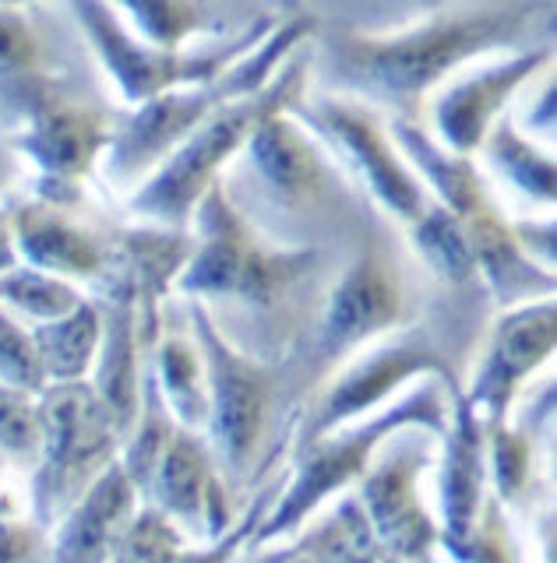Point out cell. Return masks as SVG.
I'll list each match as a JSON object with an SVG mask.
<instances>
[{
  "mask_svg": "<svg viewBox=\"0 0 557 563\" xmlns=\"http://www.w3.org/2000/svg\"><path fill=\"white\" fill-rule=\"evenodd\" d=\"M307 88L353 99L385 120L424 123L427 102L491 53L554 43V0L427 8H315Z\"/></svg>",
  "mask_w": 557,
  "mask_h": 563,
  "instance_id": "obj_1",
  "label": "cell"
},
{
  "mask_svg": "<svg viewBox=\"0 0 557 563\" xmlns=\"http://www.w3.org/2000/svg\"><path fill=\"white\" fill-rule=\"evenodd\" d=\"M434 289L438 282L413 257L398 225L378 216L346 254L304 349L318 380L325 384L371 342L413 324L427 310Z\"/></svg>",
  "mask_w": 557,
  "mask_h": 563,
  "instance_id": "obj_6",
  "label": "cell"
},
{
  "mask_svg": "<svg viewBox=\"0 0 557 563\" xmlns=\"http://www.w3.org/2000/svg\"><path fill=\"white\" fill-rule=\"evenodd\" d=\"M14 243L29 268L57 275L72 286L96 292L117 268L120 225L89 208H61L36 194H11L8 198Z\"/></svg>",
  "mask_w": 557,
  "mask_h": 563,
  "instance_id": "obj_17",
  "label": "cell"
},
{
  "mask_svg": "<svg viewBox=\"0 0 557 563\" xmlns=\"http://www.w3.org/2000/svg\"><path fill=\"white\" fill-rule=\"evenodd\" d=\"M293 117L350 169L385 219L409 225L430 205L424 180L389 134V120L371 106L304 92V99L293 106Z\"/></svg>",
  "mask_w": 557,
  "mask_h": 563,
  "instance_id": "obj_14",
  "label": "cell"
},
{
  "mask_svg": "<svg viewBox=\"0 0 557 563\" xmlns=\"http://www.w3.org/2000/svg\"><path fill=\"white\" fill-rule=\"evenodd\" d=\"M293 545L307 563H389L353 489L339 493L325 515L304 525Z\"/></svg>",
  "mask_w": 557,
  "mask_h": 563,
  "instance_id": "obj_27",
  "label": "cell"
},
{
  "mask_svg": "<svg viewBox=\"0 0 557 563\" xmlns=\"http://www.w3.org/2000/svg\"><path fill=\"white\" fill-rule=\"evenodd\" d=\"M152 374L160 384L163 401L184 430L205 433L208 427V374L201 345L190 328L187 299L170 296L163 307L160 339L152 349Z\"/></svg>",
  "mask_w": 557,
  "mask_h": 563,
  "instance_id": "obj_25",
  "label": "cell"
},
{
  "mask_svg": "<svg viewBox=\"0 0 557 563\" xmlns=\"http://www.w3.org/2000/svg\"><path fill=\"white\" fill-rule=\"evenodd\" d=\"M96 60L67 8H0V128L11 137Z\"/></svg>",
  "mask_w": 557,
  "mask_h": 563,
  "instance_id": "obj_16",
  "label": "cell"
},
{
  "mask_svg": "<svg viewBox=\"0 0 557 563\" xmlns=\"http://www.w3.org/2000/svg\"><path fill=\"white\" fill-rule=\"evenodd\" d=\"M301 553H297V545L290 542H278V545H269V550H258L251 553L248 560H237V563H293Z\"/></svg>",
  "mask_w": 557,
  "mask_h": 563,
  "instance_id": "obj_42",
  "label": "cell"
},
{
  "mask_svg": "<svg viewBox=\"0 0 557 563\" xmlns=\"http://www.w3.org/2000/svg\"><path fill=\"white\" fill-rule=\"evenodd\" d=\"M310 49L301 43L275 70V78L261 92L222 106L216 117H208L131 198L120 201V216L128 222H145L160 229H190L195 208L205 198L226 166L243 152L251 134L265 120L278 113H293L307 92Z\"/></svg>",
  "mask_w": 557,
  "mask_h": 563,
  "instance_id": "obj_10",
  "label": "cell"
},
{
  "mask_svg": "<svg viewBox=\"0 0 557 563\" xmlns=\"http://www.w3.org/2000/svg\"><path fill=\"white\" fill-rule=\"evenodd\" d=\"M406 243L413 257L424 264L434 282L448 289H473L480 286V272L462 225L448 208L430 198V205L406 225Z\"/></svg>",
  "mask_w": 557,
  "mask_h": 563,
  "instance_id": "obj_29",
  "label": "cell"
},
{
  "mask_svg": "<svg viewBox=\"0 0 557 563\" xmlns=\"http://www.w3.org/2000/svg\"><path fill=\"white\" fill-rule=\"evenodd\" d=\"M145 507H155L181 528L184 539L216 542L230 525L243 515V507L233 500L230 486L219 475L205 433L173 430V440L155 472Z\"/></svg>",
  "mask_w": 557,
  "mask_h": 563,
  "instance_id": "obj_20",
  "label": "cell"
},
{
  "mask_svg": "<svg viewBox=\"0 0 557 563\" xmlns=\"http://www.w3.org/2000/svg\"><path fill=\"white\" fill-rule=\"evenodd\" d=\"M512 236L518 243V251L526 254L533 264H539V268L554 272V254H557V225L554 219H518L512 222Z\"/></svg>",
  "mask_w": 557,
  "mask_h": 563,
  "instance_id": "obj_39",
  "label": "cell"
},
{
  "mask_svg": "<svg viewBox=\"0 0 557 563\" xmlns=\"http://www.w3.org/2000/svg\"><path fill=\"white\" fill-rule=\"evenodd\" d=\"M448 563H526L518 536H515V525L509 518V507H504L494 493L483 500L480 515L462 542V550Z\"/></svg>",
  "mask_w": 557,
  "mask_h": 563,
  "instance_id": "obj_34",
  "label": "cell"
},
{
  "mask_svg": "<svg viewBox=\"0 0 557 563\" xmlns=\"http://www.w3.org/2000/svg\"><path fill=\"white\" fill-rule=\"evenodd\" d=\"M181 550H187L181 528L155 507H142L120 536L110 563H173Z\"/></svg>",
  "mask_w": 557,
  "mask_h": 563,
  "instance_id": "obj_35",
  "label": "cell"
},
{
  "mask_svg": "<svg viewBox=\"0 0 557 563\" xmlns=\"http://www.w3.org/2000/svg\"><path fill=\"white\" fill-rule=\"evenodd\" d=\"M120 18L142 35V40L155 49H190V43L198 46H216L230 43L240 32H248L251 25L265 22L275 4H120Z\"/></svg>",
  "mask_w": 557,
  "mask_h": 563,
  "instance_id": "obj_24",
  "label": "cell"
},
{
  "mask_svg": "<svg viewBox=\"0 0 557 563\" xmlns=\"http://www.w3.org/2000/svg\"><path fill=\"white\" fill-rule=\"evenodd\" d=\"M25 180V158L19 155V148L11 145V137L0 128V201L11 198L14 187Z\"/></svg>",
  "mask_w": 557,
  "mask_h": 563,
  "instance_id": "obj_40",
  "label": "cell"
},
{
  "mask_svg": "<svg viewBox=\"0 0 557 563\" xmlns=\"http://www.w3.org/2000/svg\"><path fill=\"white\" fill-rule=\"evenodd\" d=\"M536 85L539 88H533L529 102L522 106L518 117H512V123L526 137H533L536 145H539V137H544L550 148V141H554V70H547L544 81H536Z\"/></svg>",
  "mask_w": 557,
  "mask_h": 563,
  "instance_id": "obj_38",
  "label": "cell"
},
{
  "mask_svg": "<svg viewBox=\"0 0 557 563\" xmlns=\"http://www.w3.org/2000/svg\"><path fill=\"white\" fill-rule=\"evenodd\" d=\"M293 563H307V560H304V556H297V560H293Z\"/></svg>",
  "mask_w": 557,
  "mask_h": 563,
  "instance_id": "obj_43",
  "label": "cell"
},
{
  "mask_svg": "<svg viewBox=\"0 0 557 563\" xmlns=\"http://www.w3.org/2000/svg\"><path fill=\"white\" fill-rule=\"evenodd\" d=\"M554 349H557L554 299L494 310L462 395L469 401V409L480 416L483 427H498V422H504L515 412L522 387L539 374V366H547L554 360Z\"/></svg>",
  "mask_w": 557,
  "mask_h": 563,
  "instance_id": "obj_18",
  "label": "cell"
},
{
  "mask_svg": "<svg viewBox=\"0 0 557 563\" xmlns=\"http://www.w3.org/2000/svg\"><path fill=\"white\" fill-rule=\"evenodd\" d=\"M40 462L29 483V515L54 532L57 521L120 462L124 433L89 380L50 384L36 395Z\"/></svg>",
  "mask_w": 557,
  "mask_h": 563,
  "instance_id": "obj_12",
  "label": "cell"
},
{
  "mask_svg": "<svg viewBox=\"0 0 557 563\" xmlns=\"http://www.w3.org/2000/svg\"><path fill=\"white\" fill-rule=\"evenodd\" d=\"M487 497H491V479H487L483 422L459 395L451 398L448 430L438 451V515H434L441 528V550L448 553V560H456V553L462 550Z\"/></svg>",
  "mask_w": 557,
  "mask_h": 563,
  "instance_id": "obj_22",
  "label": "cell"
},
{
  "mask_svg": "<svg viewBox=\"0 0 557 563\" xmlns=\"http://www.w3.org/2000/svg\"><path fill=\"white\" fill-rule=\"evenodd\" d=\"M36 462H40L36 398L0 384V465L32 475Z\"/></svg>",
  "mask_w": 557,
  "mask_h": 563,
  "instance_id": "obj_33",
  "label": "cell"
},
{
  "mask_svg": "<svg viewBox=\"0 0 557 563\" xmlns=\"http://www.w3.org/2000/svg\"><path fill=\"white\" fill-rule=\"evenodd\" d=\"M85 296L89 292L72 286V282L46 275L40 268H29V264H19V268H11L8 275H0V307L11 317H19L29 328L61 321V317L72 313Z\"/></svg>",
  "mask_w": 557,
  "mask_h": 563,
  "instance_id": "obj_32",
  "label": "cell"
},
{
  "mask_svg": "<svg viewBox=\"0 0 557 563\" xmlns=\"http://www.w3.org/2000/svg\"><path fill=\"white\" fill-rule=\"evenodd\" d=\"M54 556V536L36 518L0 515V563H50Z\"/></svg>",
  "mask_w": 557,
  "mask_h": 563,
  "instance_id": "obj_37",
  "label": "cell"
},
{
  "mask_svg": "<svg viewBox=\"0 0 557 563\" xmlns=\"http://www.w3.org/2000/svg\"><path fill=\"white\" fill-rule=\"evenodd\" d=\"M102 310V342H99V356L92 366V391L99 401L107 405V412L113 416L117 430L131 433L134 419H138V405H142V374L149 356L138 339V303H134V282L124 254L117 257L113 275L102 282L96 292Z\"/></svg>",
  "mask_w": 557,
  "mask_h": 563,
  "instance_id": "obj_21",
  "label": "cell"
},
{
  "mask_svg": "<svg viewBox=\"0 0 557 563\" xmlns=\"http://www.w3.org/2000/svg\"><path fill=\"white\" fill-rule=\"evenodd\" d=\"M547 70H554V43L501 53L491 64L459 70L424 110L430 120V137L451 155L473 158L494 123L509 113V106Z\"/></svg>",
  "mask_w": 557,
  "mask_h": 563,
  "instance_id": "obj_19",
  "label": "cell"
},
{
  "mask_svg": "<svg viewBox=\"0 0 557 563\" xmlns=\"http://www.w3.org/2000/svg\"><path fill=\"white\" fill-rule=\"evenodd\" d=\"M483 158L509 180L522 198L536 208H554L557 198V166L550 148H539L533 137L522 134L512 113H504L480 145Z\"/></svg>",
  "mask_w": 557,
  "mask_h": 563,
  "instance_id": "obj_30",
  "label": "cell"
},
{
  "mask_svg": "<svg viewBox=\"0 0 557 563\" xmlns=\"http://www.w3.org/2000/svg\"><path fill=\"white\" fill-rule=\"evenodd\" d=\"M187 313L208 374L205 440L233 500L248 507L254 493L286 468L297 422L321 380L307 352L272 363L251 360L212 328L201 303L187 299Z\"/></svg>",
  "mask_w": 557,
  "mask_h": 563,
  "instance_id": "obj_5",
  "label": "cell"
},
{
  "mask_svg": "<svg viewBox=\"0 0 557 563\" xmlns=\"http://www.w3.org/2000/svg\"><path fill=\"white\" fill-rule=\"evenodd\" d=\"M0 384L25 391L32 398L50 387L32 328L22 324L19 317H11L4 307H0Z\"/></svg>",
  "mask_w": 557,
  "mask_h": 563,
  "instance_id": "obj_36",
  "label": "cell"
},
{
  "mask_svg": "<svg viewBox=\"0 0 557 563\" xmlns=\"http://www.w3.org/2000/svg\"><path fill=\"white\" fill-rule=\"evenodd\" d=\"M389 134L398 152L406 155L413 173L424 180L430 198L448 208L462 225L480 272V286L491 296L494 310L554 299V272L539 268L518 251L512 219L501 211L491 184H487L473 158L445 152L424 123L389 120Z\"/></svg>",
  "mask_w": 557,
  "mask_h": 563,
  "instance_id": "obj_9",
  "label": "cell"
},
{
  "mask_svg": "<svg viewBox=\"0 0 557 563\" xmlns=\"http://www.w3.org/2000/svg\"><path fill=\"white\" fill-rule=\"evenodd\" d=\"M441 437L406 427L392 433L353 486L389 563H441V528L424 500V475L438 465Z\"/></svg>",
  "mask_w": 557,
  "mask_h": 563,
  "instance_id": "obj_13",
  "label": "cell"
},
{
  "mask_svg": "<svg viewBox=\"0 0 557 563\" xmlns=\"http://www.w3.org/2000/svg\"><path fill=\"white\" fill-rule=\"evenodd\" d=\"M491 317L494 303L483 286L448 289L438 282L427 310L413 324L371 342L318 387L297 422L293 448L385 409L421 377L445 384L451 398L466 395Z\"/></svg>",
  "mask_w": 557,
  "mask_h": 563,
  "instance_id": "obj_4",
  "label": "cell"
},
{
  "mask_svg": "<svg viewBox=\"0 0 557 563\" xmlns=\"http://www.w3.org/2000/svg\"><path fill=\"white\" fill-rule=\"evenodd\" d=\"M120 106L102 85L99 67L85 70L75 81L57 88L19 131L11 145L19 148L25 166H36L32 180L92 187L110 141L117 134Z\"/></svg>",
  "mask_w": 557,
  "mask_h": 563,
  "instance_id": "obj_15",
  "label": "cell"
},
{
  "mask_svg": "<svg viewBox=\"0 0 557 563\" xmlns=\"http://www.w3.org/2000/svg\"><path fill=\"white\" fill-rule=\"evenodd\" d=\"M40 360L50 384H81L92 377V366L102 342V310L96 296H85L81 303L64 313L61 321L32 328Z\"/></svg>",
  "mask_w": 557,
  "mask_h": 563,
  "instance_id": "obj_28",
  "label": "cell"
},
{
  "mask_svg": "<svg viewBox=\"0 0 557 563\" xmlns=\"http://www.w3.org/2000/svg\"><path fill=\"white\" fill-rule=\"evenodd\" d=\"M173 430H177V419H173L170 405L163 401V391H160V384H155L152 366H145L138 419L124 440V448H120V468H124V475L131 479L142 507L149 500L152 479H155V472H160V462L173 440Z\"/></svg>",
  "mask_w": 557,
  "mask_h": 563,
  "instance_id": "obj_31",
  "label": "cell"
},
{
  "mask_svg": "<svg viewBox=\"0 0 557 563\" xmlns=\"http://www.w3.org/2000/svg\"><path fill=\"white\" fill-rule=\"evenodd\" d=\"M219 184L261 240L290 251H353L381 211L293 113L265 120Z\"/></svg>",
  "mask_w": 557,
  "mask_h": 563,
  "instance_id": "obj_3",
  "label": "cell"
},
{
  "mask_svg": "<svg viewBox=\"0 0 557 563\" xmlns=\"http://www.w3.org/2000/svg\"><path fill=\"white\" fill-rule=\"evenodd\" d=\"M19 243H14V225H11V211L8 201H0V275H8L11 268H19Z\"/></svg>",
  "mask_w": 557,
  "mask_h": 563,
  "instance_id": "obj_41",
  "label": "cell"
},
{
  "mask_svg": "<svg viewBox=\"0 0 557 563\" xmlns=\"http://www.w3.org/2000/svg\"><path fill=\"white\" fill-rule=\"evenodd\" d=\"M554 391V377L544 380V391L533 387L529 401L518 416L483 427L487 437V479L491 493L504 507H539V433H554V412L539 419V401Z\"/></svg>",
  "mask_w": 557,
  "mask_h": 563,
  "instance_id": "obj_26",
  "label": "cell"
},
{
  "mask_svg": "<svg viewBox=\"0 0 557 563\" xmlns=\"http://www.w3.org/2000/svg\"><path fill=\"white\" fill-rule=\"evenodd\" d=\"M448 416H451V395L445 391V384L421 380L406 387L398 398H392L385 409L310 440V444L293 448L286 462V489L278 493L275 507L251 536L243 553H258L275 542H290V536H297L310 521V515H318L325 500L357 486L360 475L368 472L374 451L392 433L406 427H421L430 430L434 437H445Z\"/></svg>",
  "mask_w": 557,
  "mask_h": 563,
  "instance_id": "obj_8",
  "label": "cell"
},
{
  "mask_svg": "<svg viewBox=\"0 0 557 563\" xmlns=\"http://www.w3.org/2000/svg\"><path fill=\"white\" fill-rule=\"evenodd\" d=\"M142 510V500L120 462L57 521L50 563H110L120 536Z\"/></svg>",
  "mask_w": 557,
  "mask_h": 563,
  "instance_id": "obj_23",
  "label": "cell"
},
{
  "mask_svg": "<svg viewBox=\"0 0 557 563\" xmlns=\"http://www.w3.org/2000/svg\"><path fill=\"white\" fill-rule=\"evenodd\" d=\"M190 233L195 254L173 296L201 303L212 328L243 356L272 363L304 352L350 251H290L261 240L219 180L198 201Z\"/></svg>",
  "mask_w": 557,
  "mask_h": 563,
  "instance_id": "obj_2",
  "label": "cell"
},
{
  "mask_svg": "<svg viewBox=\"0 0 557 563\" xmlns=\"http://www.w3.org/2000/svg\"><path fill=\"white\" fill-rule=\"evenodd\" d=\"M315 25H318L315 8H293L286 14V22L265 43L254 53H248L240 64H233L226 75H219L216 81L177 88V92H166L145 106H134V110H120L117 134L99 166L102 180L120 198H131L208 117H216L222 106H230L237 99L261 92L275 78V70L283 67L290 53L310 40Z\"/></svg>",
  "mask_w": 557,
  "mask_h": 563,
  "instance_id": "obj_7",
  "label": "cell"
},
{
  "mask_svg": "<svg viewBox=\"0 0 557 563\" xmlns=\"http://www.w3.org/2000/svg\"><path fill=\"white\" fill-rule=\"evenodd\" d=\"M290 11L293 8L272 11L265 22L251 25L248 32H240L230 43L190 46V49L173 53V49L149 46L110 4H96V0L67 4V14L75 18V25L81 32L85 46L92 53L102 81L113 88V99L124 106V110L145 106L166 92H177V88L216 81L219 75H226L233 64H240L248 53H254L261 43H265L269 35L286 22Z\"/></svg>",
  "mask_w": 557,
  "mask_h": 563,
  "instance_id": "obj_11",
  "label": "cell"
}]
</instances>
